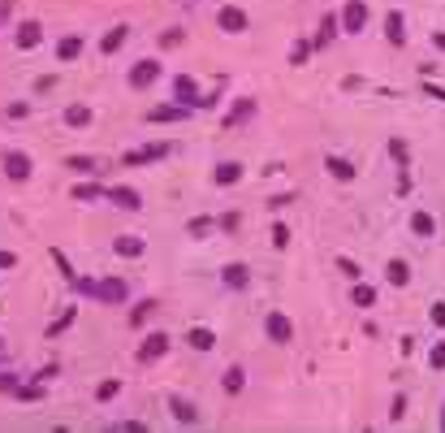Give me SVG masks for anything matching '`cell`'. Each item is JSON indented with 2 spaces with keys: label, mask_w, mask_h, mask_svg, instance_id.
<instances>
[{
  "label": "cell",
  "mask_w": 445,
  "mask_h": 433,
  "mask_svg": "<svg viewBox=\"0 0 445 433\" xmlns=\"http://www.w3.org/2000/svg\"><path fill=\"white\" fill-rule=\"evenodd\" d=\"M337 269L346 273V282H359V278H364V269H359V264L350 260V256H337Z\"/></svg>",
  "instance_id": "74e56055"
},
{
  "label": "cell",
  "mask_w": 445,
  "mask_h": 433,
  "mask_svg": "<svg viewBox=\"0 0 445 433\" xmlns=\"http://www.w3.org/2000/svg\"><path fill=\"white\" fill-rule=\"evenodd\" d=\"M424 91L433 95V100H441V104H445V87H437V83H424Z\"/></svg>",
  "instance_id": "f907efd6"
},
{
  "label": "cell",
  "mask_w": 445,
  "mask_h": 433,
  "mask_svg": "<svg viewBox=\"0 0 445 433\" xmlns=\"http://www.w3.org/2000/svg\"><path fill=\"white\" fill-rule=\"evenodd\" d=\"M70 286H74L78 295H95V278H78V273H74V278H70Z\"/></svg>",
  "instance_id": "60d3db41"
},
{
  "label": "cell",
  "mask_w": 445,
  "mask_h": 433,
  "mask_svg": "<svg viewBox=\"0 0 445 433\" xmlns=\"http://www.w3.org/2000/svg\"><path fill=\"white\" fill-rule=\"evenodd\" d=\"M13 398H22V403H39V398H43V386H39V381H18Z\"/></svg>",
  "instance_id": "4dcf8cb0"
},
{
  "label": "cell",
  "mask_w": 445,
  "mask_h": 433,
  "mask_svg": "<svg viewBox=\"0 0 445 433\" xmlns=\"http://www.w3.org/2000/svg\"><path fill=\"white\" fill-rule=\"evenodd\" d=\"M0 269H18V256H13V251H0Z\"/></svg>",
  "instance_id": "816d5d0a"
},
{
  "label": "cell",
  "mask_w": 445,
  "mask_h": 433,
  "mask_svg": "<svg viewBox=\"0 0 445 433\" xmlns=\"http://www.w3.org/2000/svg\"><path fill=\"white\" fill-rule=\"evenodd\" d=\"M337 26L346 30V35H364V26H368V5H364V0H346V5L337 9Z\"/></svg>",
  "instance_id": "6da1fadb"
},
{
  "label": "cell",
  "mask_w": 445,
  "mask_h": 433,
  "mask_svg": "<svg viewBox=\"0 0 445 433\" xmlns=\"http://www.w3.org/2000/svg\"><path fill=\"white\" fill-rule=\"evenodd\" d=\"M251 117H255V100H246V95H242V100L225 113V126H242V122H251Z\"/></svg>",
  "instance_id": "603a6c76"
},
{
  "label": "cell",
  "mask_w": 445,
  "mask_h": 433,
  "mask_svg": "<svg viewBox=\"0 0 445 433\" xmlns=\"http://www.w3.org/2000/svg\"><path fill=\"white\" fill-rule=\"evenodd\" d=\"M186 117H190V108L177 104V100H169V104H152V108L143 113L147 126H177V122H186Z\"/></svg>",
  "instance_id": "7a4b0ae2"
},
{
  "label": "cell",
  "mask_w": 445,
  "mask_h": 433,
  "mask_svg": "<svg viewBox=\"0 0 445 433\" xmlns=\"http://www.w3.org/2000/svg\"><path fill=\"white\" fill-rule=\"evenodd\" d=\"M152 312H156V299H143L139 308H130V325H135V329L147 325V320H152Z\"/></svg>",
  "instance_id": "e575fe53"
},
{
  "label": "cell",
  "mask_w": 445,
  "mask_h": 433,
  "mask_svg": "<svg viewBox=\"0 0 445 433\" xmlns=\"http://www.w3.org/2000/svg\"><path fill=\"white\" fill-rule=\"evenodd\" d=\"M385 39H389L393 48H402V44H406V18H402L398 9H389V13H385Z\"/></svg>",
  "instance_id": "9a60e30c"
},
{
  "label": "cell",
  "mask_w": 445,
  "mask_h": 433,
  "mask_svg": "<svg viewBox=\"0 0 445 433\" xmlns=\"http://www.w3.org/2000/svg\"><path fill=\"white\" fill-rule=\"evenodd\" d=\"M212 230H217V221H212V217H190V221H186V234H190V238H208Z\"/></svg>",
  "instance_id": "1f68e13d"
},
{
  "label": "cell",
  "mask_w": 445,
  "mask_h": 433,
  "mask_svg": "<svg viewBox=\"0 0 445 433\" xmlns=\"http://www.w3.org/2000/svg\"><path fill=\"white\" fill-rule=\"evenodd\" d=\"M389 156L398 160V169H411V148H406V139H389Z\"/></svg>",
  "instance_id": "d590c367"
},
{
  "label": "cell",
  "mask_w": 445,
  "mask_h": 433,
  "mask_svg": "<svg viewBox=\"0 0 445 433\" xmlns=\"http://www.w3.org/2000/svg\"><path fill=\"white\" fill-rule=\"evenodd\" d=\"M350 303H355V308H372V303H376V291H372L368 282H355V291H350Z\"/></svg>",
  "instance_id": "d6a6232c"
},
{
  "label": "cell",
  "mask_w": 445,
  "mask_h": 433,
  "mask_svg": "<svg viewBox=\"0 0 445 433\" xmlns=\"http://www.w3.org/2000/svg\"><path fill=\"white\" fill-rule=\"evenodd\" d=\"M385 282L389 286H411V264L402 260V256H393V260L385 264Z\"/></svg>",
  "instance_id": "ac0fdd59"
},
{
  "label": "cell",
  "mask_w": 445,
  "mask_h": 433,
  "mask_svg": "<svg viewBox=\"0 0 445 433\" xmlns=\"http://www.w3.org/2000/svg\"><path fill=\"white\" fill-rule=\"evenodd\" d=\"M186 343H190L195 351H212V347H217V334H212L208 325H190V334H186Z\"/></svg>",
  "instance_id": "cb8c5ba5"
},
{
  "label": "cell",
  "mask_w": 445,
  "mask_h": 433,
  "mask_svg": "<svg viewBox=\"0 0 445 433\" xmlns=\"http://www.w3.org/2000/svg\"><path fill=\"white\" fill-rule=\"evenodd\" d=\"M273 247H277V251H281V247H290V226H281V221L273 226Z\"/></svg>",
  "instance_id": "ab89813d"
},
{
  "label": "cell",
  "mask_w": 445,
  "mask_h": 433,
  "mask_svg": "<svg viewBox=\"0 0 445 433\" xmlns=\"http://www.w3.org/2000/svg\"><path fill=\"white\" fill-rule=\"evenodd\" d=\"M221 282L229 286V291H246V286H251V269L234 260V264H225V269H221Z\"/></svg>",
  "instance_id": "5bb4252c"
},
{
  "label": "cell",
  "mask_w": 445,
  "mask_h": 433,
  "mask_svg": "<svg viewBox=\"0 0 445 433\" xmlns=\"http://www.w3.org/2000/svg\"><path fill=\"white\" fill-rule=\"evenodd\" d=\"M0 169H5L13 182H26L30 169H35V160H30L26 152H18V148H9V152H0Z\"/></svg>",
  "instance_id": "3957f363"
},
{
  "label": "cell",
  "mask_w": 445,
  "mask_h": 433,
  "mask_svg": "<svg viewBox=\"0 0 445 433\" xmlns=\"http://www.w3.org/2000/svg\"><path fill=\"white\" fill-rule=\"evenodd\" d=\"M70 200H78V204H87V200H104V182H78V186L70 191Z\"/></svg>",
  "instance_id": "484cf974"
},
{
  "label": "cell",
  "mask_w": 445,
  "mask_h": 433,
  "mask_svg": "<svg viewBox=\"0 0 445 433\" xmlns=\"http://www.w3.org/2000/svg\"><path fill=\"white\" fill-rule=\"evenodd\" d=\"M169 152H173V143H147V148L126 152V156H121V165H126V169H139V165H152V160H164Z\"/></svg>",
  "instance_id": "277c9868"
},
{
  "label": "cell",
  "mask_w": 445,
  "mask_h": 433,
  "mask_svg": "<svg viewBox=\"0 0 445 433\" xmlns=\"http://www.w3.org/2000/svg\"><path fill=\"white\" fill-rule=\"evenodd\" d=\"M441 429H445V412H441Z\"/></svg>",
  "instance_id": "db71d44e"
},
{
  "label": "cell",
  "mask_w": 445,
  "mask_h": 433,
  "mask_svg": "<svg viewBox=\"0 0 445 433\" xmlns=\"http://www.w3.org/2000/svg\"><path fill=\"white\" fill-rule=\"evenodd\" d=\"M402 416H406V398L398 394V398H393V403H389V421H402Z\"/></svg>",
  "instance_id": "f6af8a7d"
},
{
  "label": "cell",
  "mask_w": 445,
  "mask_h": 433,
  "mask_svg": "<svg viewBox=\"0 0 445 433\" xmlns=\"http://www.w3.org/2000/svg\"><path fill=\"white\" fill-rule=\"evenodd\" d=\"M324 169H328V178H337V182H350L355 178V165L346 156H324Z\"/></svg>",
  "instance_id": "d6986e66"
},
{
  "label": "cell",
  "mask_w": 445,
  "mask_h": 433,
  "mask_svg": "<svg viewBox=\"0 0 445 433\" xmlns=\"http://www.w3.org/2000/svg\"><path fill=\"white\" fill-rule=\"evenodd\" d=\"M217 26L225 30V35H242V30L251 26V18H246V9H242V5H225V9L217 13Z\"/></svg>",
  "instance_id": "ba28073f"
},
{
  "label": "cell",
  "mask_w": 445,
  "mask_h": 433,
  "mask_svg": "<svg viewBox=\"0 0 445 433\" xmlns=\"http://www.w3.org/2000/svg\"><path fill=\"white\" fill-rule=\"evenodd\" d=\"M173 100H177V104H186V108H199L204 91H199V83H195L190 74H173Z\"/></svg>",
  "instance_id": "52a82bcc"
},
{
  "label": "cell",
  "mask_w": 445,
  "mask_h": 433,
  "mask_svg": "<svg viewBox=\"0 0 445 433\" xmlns=\"http://www.w3.org/2000/svg\"><path fill=\"white\" fill-rule=\"evenodd\" d=\"M126 39H130V26H112L108 35L100 39V52H104V57H112V52H117V48H121Z\"/></svg>",
  "instance_id": "d4e9b609"
},
{
  "label": "cell",
  "mask_w": 445,
  "mask_h": 433,
  "mask_svg": "<svg viewBox=\"0 0 445 433\" xmlns=\"http://www.w3.org/2000/svg\"><path fill=\"white\" fill-rule=\"evenodd\" d=\"M65 126H74V131L91 126V108L87 104H70V108H65Z\"/></svg>",
  "instance_id": "4316f807"
},
{
  "label": "cell",
  "mask_w": 445,
  "mask_h": 433,
  "mask_svg": "<svg viewBox=\"0 0 445 433\" xmlns=\"http://www.w3.org/2000/svg\"><path fill=\"white\" fill-rule=\"evenodd\" d=\"M428 368H433V373H445V343L428 347Z\"/></svg>",
  "instance_id": "8d00e7d4"
},
{
  "label": "cell",
  "mask_w": 445,
  "mask_h": 433,
  "mask_svg": "<svg viewBox=\"0 0 445 433\" xmlns=\"http://www.w3.org/2000/svg\"><path fill=\"white\" fill-rule=\"evenodd\" d=\"M52 87H57V74H43L39 83H35V91H39V95H43V91H52Z\"/></svg>",
  "instance_id": "681fc988"
},
{
  "label": "cell",
  "mask_w": 445,
  "mask_h": 433,
  "mask_svg": "<svg viewBox=\"0 0 445 433\" xmlns=\"http://www.w3.org/2000/svg\"><path fill=\"white\" fill-rule=\"evenodd\" d=\"M78 52H82V35H65V39L57 44V57H61V61H78Z\"/></svg>",
  "instance_id": "f1b7e54d"
},
{
  "label": "cell",
  "mask_w": 445,
  "mask_h": 433,
  "mask_svg": "<svg viewBox=\"0 0 445 433\" xmlns=\"http://www.w3.org/2000/svg\"><path fill=\"white\" fill-rule=\"evenodd\" d=\"M18 381H22V377H13V373H0V394H13V390H18Z\"/></svg>",
  "instance_id": "ee69618b"
},
{
  "label": "cell",
  "mask_w": 445,
  "mask_h": 433,
  "mask_svg": "<svg viewBox=\"0 0 445 433\" xmlns=\"http://www.w3.org/2000/svg\"><path fill=\"white\" fill-rule=\"evenodd\" d=\"M169 347H173V338H169V334H147V338L139 343V364H156L160 356H169Z\"/></svg>",
  "instance_id": "8992f818"
},
{
  "label": "cell",
  "mask_w": 445,
  "mask_h": 433,
  "mask_svg": "<svg viewBox=\"0 0 445 433\" xmlns=\"http://www.w3.org/2000/svg\"><path fill=\"white\" fill-rule=\"evenodd\" d=\"M311 35H303V39H294V48H290V66H307V57H311Z\"/></svg>",
  "instance_id": "f546056e"
},
{
  "label": "cell",
  "mask_w": 445,
  "mask_h": 433,
  "mask_svg": "<svg viewBox=\"0 0 445 433\" xmlns=\"http://www.w3.org/2000/svg\"><path fill=\"white\" fill-rule=\"evenodd\" d=\"M13 44H18L22 52H26V48H39V44H43V26H39V22H22L18 35H13Z\"/></svg>",
  "instance_id": "e0dca14e"
},
{
  "label": "cell",
  "mask_w": 445,
  "mask_h": 433,
  "mask_svg": "<svg viewBox=\"0 0 445 433\" xmlns=\"http://www.w3.org/2000/svg\"><path fill=\"white\" fill-rule=\"evenodd\" d=\"M264 334H268V343L286 347V343H294V320L286 312H268L264 316Z\"/></svg>",
  "instance_id": "5b68a950"
},
{
  "label": "cell",
  "mask_w": 445,
  "mask_h": 433,
  "mask_svg": "<svg viewBox=\"0 0 445 433\" xmlns=\"http://www.w3.org/2000/svg\"><path fill=\"white\" fill-rule=\"evenodd\" d=\"M242 386H246V373H242V364H229L225 373H221V390H225V394H238Z\"/></svg>",
  "instance_id": "44dd1931"
},
{
  "label": "cell",
  "mask_w": 445,
  "mask_h": 433,
  "mask_svg": "<svg viewBox=\"0 0 445 433\" xmlns=\"http://www.w3.org/2000/svg\"><path fill=\"white\" fill-rule=\"evenodd\" d=\"M169 412H173L177 425H199V407H195L186 394H169Z\"/></svg>",
  "instance_id": "7c38bea8"
},
{
  "label": "cell",
  "mask_w": 445,
  "mask_h": 433,
  "mask_svg": "<svg viewBox=\"0 0 445 433\" xmlns=\"http://www.w3.org/2000/svg\"><path fill=\"white\" fill-rule=\"evenodd\" d=\"M104 200L117 204L121 213H139V208H143V195H139L135 186H104Z\"/></svg>",
  "instance_id": "30bf717a"
},
{
  "label": "cell",
  "mask_w": 445,
  "mask_h": 433,
  "mask_svg": "<svg viewBox=\"0 0 445 433\" xmlns=\"http://www.w3.org/2000/svg\"><path fill=\"white\" fill-rule=\"evenodd\" d=\"M5 113H9V117H13V122H22V117H26V113H30V104H26V100H13V104H9V108H5Z\"/></svg>",
  "instance_id": "7bdbcfd3"
},
{
  "label": "cell",
  "mask_w": 445,
  "mask_h": 433,
  "mask_svg": "<svg viewBox=\"0 0 445 433\" xmlns=\"http://www.w3.org/2000/svg\"><path fill=\"white\" fill-rule=\"evenodd\" d=\"M121 394V381H100V386H95V398H100V403H108V398H117Z\"/></svg>",
  "instance_id": "f35d334b"
},
{
  "label": "cell",
  "mask_w": 445,
  "mask_h": 433,
  "mask_svg": "<svg viewBox=\"0 0 445 433\" xmlns=\"http://www.w3.org/2000/svg\"><path fill=\"white\" fill-rule=\"evenodd\" d=\"M217 226H221V230H229V234H234V230L242 226V217H238V213H225V217L217 221Z\"/></svg>",
  "instance_id": "bcb514c9"
},
{
  "label": "cell",
  "mask_w": 445,
  "mask_h": 433,
  "mask_svg": "<svg viewBox=\"0 0 445 433\" xmlns=\"http://www.w3.org/2000/svg\"><path fill=\"white\" fill-rule=\"evenodd\" d=\"M411 234H419V238H433V234H437V221H433V213H424V208H415V213H411Z\"/></svg>",
  "instance_id": "ffe728a7"
},
{
  "label": "cell",
  "mask_w": 445,
  "mask_h": 433,
  "mask_svg": "<svg viewBox=\"0 0 445 433\" xmlns=\"http://www.w3.org/2000/svg\"><path fill=\"white\" fill-rule=\"evenodd\" d=\"M65 169H74V173H100V160H95V156H70V160H65Z\"/></svg>",
  "instance_id": "836d02e7"
},
{
  "label": "cell",
  "mask_w": 445,
  "mask_h": 433,
  "mask_svg": "<svg viewBox=\"0 0 445 433\" xmlns=\"http://www.w3.org/2000/svg\"><path fill=\"white\" fill-rule=\"evenodd\" d=\"M177 44H182V30H164L160 35V48H177Z\"/></svg>",
  "instance_id": "c3c4849f"
},
{
  "label": "cell",
  "mask_w": 445,
  "mask_h": 433,
  "mask_svg": "<svg viewBox=\"0 0 445 433\" xmlns=\"http://www.w3.org/2000/svg\"><path fill=\"white\" fill-rule=\"evenodd\" d=\"M52 264L61 269V273H65V278H74V264H70V260H65V251H61V247H52Z\"/></svg>",
  "instance_id": "b9f144b4"
},
{
  "label": "cell",
  "mask_w": 445,
  "mask_h": 433,
  "mask_svg": "<svg viewBox=\"0 0 445 433\" xmlns=\"http://www.w3.org/2000/svg\"><path fill=\"white\" fill-rule=\"evenodd\" d=\"M74 320H78V308H65V312H61V316H57V320H52V325H48L43 334H48V338H61V334L70 329Z\"/></svg>",
  "instance_id": "83f0119b"
},
{
  "label": "cell",
  "mask_w": 445,
  "mask_h": 433,
  "mask_svg": "<svg viewBox=\"0 0 445 433\" xmlns=\"http://www.w3.org/2000/svg\"><path fill=\"white\" fill-rule=\"evenodd\" d=\"M156 78H160V61H156V57H143L139 66L130 70V87H135V91H143V87H152Z\"/></svg>",
  "instance_id": "8fae6325"
},
{
  "label": "cell",
  "mask_w": 445,
  "mask_h": 433,
  "mask_svg": "<svg viewBox=\"0 0 445 433\" xmlns=\"http://www.w3.org/2000/svg\"><path fill=\"white\" fill-rule=\"evenodd\" d=\"M112 251H117L121 260H139V256L147 251V243L139 234H117V238H112Z\"/></svg>",
  "instance_id": "4fadbf2b"
},
{
  "label": "cell",
  "mask_w": 445,
  "mask_h": 433,
  "mask_svg": "<svg viewBox=\"0 0 445 433\" xmlns=\"http://www.w3.org/2000/svg\"><path fill=\"white\" fill-rule=\"evenodd\" d=\"M433 44H437L441 52H445V30H437V35H433Z\"/></svg>",
  "instance_id": "f5cc1de1"
},
{
  "label": "cell",
  "mask_w": 445,
  "mask_h": 433,
  "mask_svg": "<svg viewBox=\"0 0 445 433\" xmlns=\"http://www.w3.org/2000/svg\"><path fill=\"white\" fill-rule=\"evenodd\" d=\"M212 182H217V186H234V182H242V160H221V165L212 169Z\"/></svg>",
  "instance_id": "2e32d148"
},
{
  "label": "cell",
  "mask_w": 445,
  "mask_h": 433,
  "mask_svg": "<svg viewBox=\"0 0 445 433\" xmlns=\"http://www.w3.org/2000/svg\"><path fill=\"white\" fill-rule=\"evenodd\" d=\"M337 13H324V18H320V30H316V39H311V44H316V48H324V44H333L337 39Z\"/></svg>",
  "instance_id": "7402d4cb"
},
{
  "label": "cell",
  "mask_w": 445,
  "mask_h": 433,
  "mask_svg": "<svg viewBox=\"0 0 445 433\" xmlns=\"http://www.w3.org/2000/svg\"><path fill=\"white\" fill-rule=\"evenodd\" d=\"M95 299H100V303H126L130 299L126 278H100V282H95Z\"/></svg>",
  "instance_id": "9c48e42d"
},
{
  "label": "cell",
  "mask_w": 445,
  "mask_h": 433,
  "mask_svg": "<svg viewBox=\"0 0 445 433\" xmlns=\"http://www.w3.org/2000/svg\"><path fill=\"white\" fill-rule=\"evenodd\" d=\"M0 351H5V338H0Z\"/></svg>",
  "instance_id": "11a10c76"
},
{
  "label": "cell",
  "mask_w": 445,
  "mask_h": 433,
  "mask_svg": "<svg viewBox=\"0 0 445 433\" xmlns=\"http://www.w3.org/2000/svg\"><path fill=\"white\" fill-rule=\"evenodd\" d=\"M428 320H433L437 329H445V303H433V312H428Z\"/></svg>",
  "instance_id": "7dc6e473"
}]
</instances>
